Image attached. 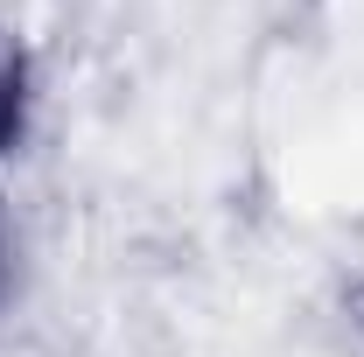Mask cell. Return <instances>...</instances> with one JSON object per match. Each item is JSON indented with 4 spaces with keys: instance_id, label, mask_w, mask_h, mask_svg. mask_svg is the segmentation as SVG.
<instances>
[{
    "instance_id": "obj_1",
    "label": "cell",
    "mask_w": 364,
    "mask_h": 357,
    "mask_svg": "<svg viewBox=\"0 0 364 357\" xmlns=\"http://www.w3.org/2000/svg\"><path fill=\"white\" fill-rule=\"evenodd\" d=\"M28 112H36V85H28V56L0 36V161L28 140Z\"/></svg>"
},
{
    "instance_id": "obj_2",
    "label": "cell",
    "mask_w": 364,
    "mask_h": 357,
    "mask_svg": "<svg viewBox=\"0 0 364 357\" xmlns=\"http://www.w3.org/2000/svg\"><path fill=\"white\" fill-rule=\"evenodd\" d=\"M0 280H7V224H0Z\"/></svg>"
}]
</instances>
